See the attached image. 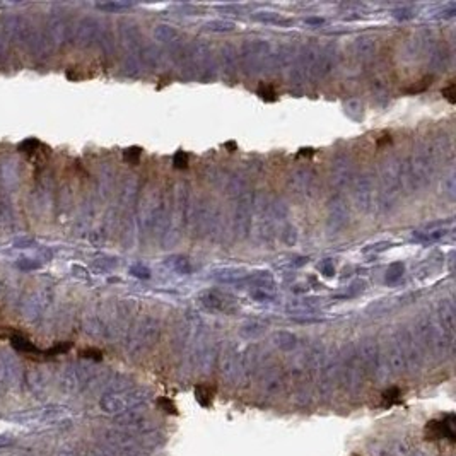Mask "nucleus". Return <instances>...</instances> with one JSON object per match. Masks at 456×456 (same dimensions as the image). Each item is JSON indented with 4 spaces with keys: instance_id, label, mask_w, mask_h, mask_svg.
Segmentation results:
<instances>
[{
    "instance_id": "nucleus-1",
    "label": "nucleus",
    "mask_w": 456,
    "mask_h": 456,
    "mask_svg": "<svg viewBox=\"0 0 456 456\" xmlns=\"http://www.w3.org/2000/svg\"><path fill=\"white\" fill-rule=\"evenodd\" d=\"M426 439L427 441H442L448 439L449 442L456 441L454 434V415L449 414L444 419H434L426 424Z\"/></svg>"
},
{
    "instance_id": "nucleus-2",
    "label": "nucleus",
    "mask_w": 456,
    "mask_h": 456,
    "mask_svg": "<svg viewBox=\"0 0 456 456\" xmlns=\"http://www.w3.org/2000/svg\"><path fill=\"white\" fill-rule=\"evenodd\" d=\"M11 344L16 350H19V352H26V354H41L33 342L28 340V338L22 337V335H12L11 337Z\"/></svg>"
},
{
    "instance_id": "nucleus-3",
    "label": "nucleus",
    "mask_w": 456,
    "mask_h": 456,
    "mask_svg": "<svg viewBox=\"0 0 456 456\" xmlns=\"http://www.w3.org/2000/svg\"><path fill=\"white\" fill-rule=\"evenodd\" d=\"M41 149H43V144L39 141H36V139H28V141L19 144V151L22 152V154H28L29 157L39 154Z\"/></svg>"
},
{
    "instance_id": "nucleus-4",
    "label": "nucleus",
    "mask_w": 456,
    "mask_h": 456,
    "mask_svg": "<svg viewBox=\"0 0 456 456\" xmlns=\"http://www.w3.org/2000/svg\"><path fill=\"white\" fill-rule=\"evenodd\" d=\"M195 396H197V401L202 405V407H209L212 403V398H214V391H212L209 386L200 385L195 388Z\"/></svg>"
},
{
    "instance_id": "nucleus-5",
    "label": "nucleus",
    "mask_w": 456,
    "mask_h": 456,
    "mask_svg": "<svg viewBox=\"0 0 456 456\" xmlns=\"http://www.w3.org/2000/svg\"><path fill=\"white\" fill-rule=\"evenodd\" d=\"M401 403V391L398 388H390L383 393V407H393Z\"/></svg>"
},
{
    "instance_id": "nucleus-6",
    "label": "nucleus",
    "mask_w": 456,
    "mask_h": 456,
    "mask_svg": "<svg viewBox=\"0 0 456 456\" xmlns=\"http://www.w3.org/2000/svg\"><path fill=\"white\" fill-rule=\"evenodd\" d=\"M72 349V344L70 342H62V344H57L53 345L52 349L44 350L43 355H47V357H53V355H60V354H65V352H69Z\"/></svg>"
},
{
    "instance_id": "nucleus-7",
    "label": "nucleus",
    "mask_w": 456,
    "mask_h": 456,
    "mask_svg": "<svg viewBox=\"0 0 456 456\" xmlns=\"http://www.w3.org/2000/svg\"><path fill=\"white\" fill-rule=\"evenodd\" d=\"M157 403H159V407H161L162 410H164L166 414H171V415H176V414H178V408H176V405L173 403V400L161 396V398L157 400Z\"/></svg>"
},
{
    "instance_id": "nucleus-8",
    "label": "nucleus",
    "mask_w": 456,
    "mask_h": 456,
    "mask_svg": "<svg viewBox=\"0 0 456 456\" xmlns=\"http://www.w3.org/2000/svg\"><path fill=\"white\" fill-rule=\"evenodd\" d=\"M80 357L91 359V360H101L103 359V352L98 350V349H84V350H80Z\"/></svg>"
},
{
    "instance_id": "nucleus-9",
    "label": "nucleus",
    "mask_w": 456,
    "mask_h": 456,
    "mask_svg": "<svg viewBox=\"0 0 456 456\" xmlns=\"http://www.w3.org/2000/svg\"><path fill=\"white\" fill-rule=\"evenodd\" d=\"M173 164H174V168H178V169L187 168V166H188V156L185 154L183 151L176 152V154H174V159H173Z\"/></svg>"
},
{
    "instance_id": "nucleus-10",
    "label": "nucleus",
    "mask_w": 456,
    "mask_h": 456,
    "mask_svg": "<svg viewBox=\"0 0 456 456\" xmlns=\"http://www.w3.org/2000/svg\"><path fill=\"white\" fill-rule=\"evenodd\" d=\"M139 156H141V149L139 147H132V149H126L125 151V159L130 162H137Z\"/></svg>"
},
{
    "instance_id": "nucleus-11",
    "label": "nucleus",
    "mask_w": 456,
    "mask_h": 456,
    "mask_svg": "<svg viewBox=\"0 0 456 456\" xmlns=\"http://www.w3.org/2000/svg\"><path fill=\"white\" fill-rule=\"evenodd\" d=\"M442 96H444L451 103V105H453V103H454V82H451L448 87L442 89Z\"/></svg>"
},
{
    "instance_id": "nucleus-12",
    "label": "nucleus",
    "mask_w": 456,
    "mask_h": 456,
    "mask_svg": "<svg viewBox=\"0 0 456 456\" xmlns=\"http://www.w3.org/2000/svg\"><path fill=\"white\" fill-rule=\"evenodd\" d=\"M99 9H105V11H120V9H125L126 4H99Z\"/></svg>"
},
{
    "instance_id": "nucleus-13",
    "label": "nucleus",
    "mask_w": 456,
    "mask_h": 456,
    "mask_svg": "<svg viewBox=\"0 0 456 456\" xmlns=\"http://www.w3.org/2000/svg\"><path fill=\"white\" fill-rule=\"evenodd\" d=\"M258 94L263 99H267V101H273V99H275V93L272 91V89H268V87H265V89L261 87L260 91H258Z\"/></svg>"
}]
</instances>
